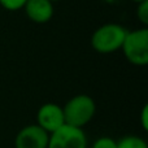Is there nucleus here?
<instances>
[{
    "instance_id": "obj_1",
    "label": "nucleus",
    "mask_w": 148,
    "mask_h": 148,
    "mask_svg": "<svg viewBox=\"0 0 148 148\" xmlns=\"http://www.w3.org/2000/svg\"><path fill=\"white\" fill-rule=\"evenodd\" d=\"M62 112L66 125L83 129L94 118L96 113V104L91 96L86 94H79L65 103Z\"/></svg>"
},
{
    "instance_id": "obj_2",
    "label": "nucleus",
    "mask_w": 148,
    "mask_h": 148,
    "mask_svg": "<svg viewBox=\"0 0 148 148\" xmlns=\"http://www.w3.org/2000/svg\"><path fill=\"white\" fill-rule=\"evenodd\" d=\"M127 31V29L120 23H105L94 31L91 36V47L97 53H114L121 49Z\"/></svg>"
},
{
    "instance_id": "obj_3",
    "label": "nucleus",
    "mask_w": 148,
    "mask_h": 148,
    "mask_svg": "<svg viewBox=\"0 0 148 148\" xmlns=\"http://www.w3.org/2000/svg\"><path fill=\"white\" fill-rule=\"evenodd\" d=\"M122 53L130 64L146 66L148 64V29L129 30L122 43Z\"/></svg>"
},
{
    "instance_id": "obj_4",
    "label": "nucleus",
    "mask_w": 148,
    "mask_h": 148,
    "mask_svg": "<svg viewBox=\"0 0 148 148\" xmlns=\"http://www.w3.org/2000/svg\"><path fill=\"white\" fill-rule=\"evenodd\" d=\"M47 148H87V136L83 129L62 125L49 134Z\"/></svg>"
},
{
    "instance_id": "obj_5",
    "label": "nucleus",
    "mask_w": 148,
    "mask_h": 148,
    "mask_svg": "<svg viewBox=\"0 0 148 148\" xmlns=\"http://www.w3.org/2000/svg\"><path fill=\"white\" fill-rule=\"evenodd\" d=\"M49 134L36 123L27 125L17 133L14 148H47Z\"/></svg>"
},
{
    "instance_id": "obj_6",
    "label": "nucleus",
    "mask_w": 148,
    "mask_h": 148,
    "mask_svg": "<svg viewBox=\"0 0 148 148\" xmlns=\"http://www.w3.org/2000/svg\"><path fill=\"white\" fill-rule=\"evenodd\" d=\"M36 125L40 126L48 134L56 131L65 125V118L62 107L55 103H46L38 109L36 113Z\"/></svg>"
},
{
    "instance_id": "obj_7",
    "label": "nucleus",
    "mask_w": 148,
    "mask_h": 148,
    "mask_svg": "<svg viewBox=\"0 0 148 148\" xmlns=\"http://www.w3.org/2000/svg\"><path fill=\"white\" fill-rule=\"evenodd\" d=\"M30 21L47 23L53 17V3L49 0H27L22 8Z\"/></svg>"
},
{
    "instance_id": "obj_8",
    "label": "nucleus",
    "mask_w": 148,
    "mask_h": 148,
    "mask_svg": "<svg viewBox=\"0 0 148 148\" xmlns=\"http://www.w3.org/2000/svg\"><path fill=\"white\" fill-rule=\"evenodd\" d=\"M117 148H148V144L138 135H126L117 140Z\"/></svg>"
},
{
    "instance_id": "obj_9",
    "label": "nucleus",
    "mask_w": 148,
    "mask_h": 148,
    "mask_svg": "<svg viewBox=\"0 0 148 148\" xmlns=\"http://www.w3.org/2000/svg\"><path fill=\"white\" fill-rule=\"evenodd\" d=\"M91 148H117V140L110 136H100L94 142Z\"/></svg>"
},
{
    "instance_id": "obj_10",
    "label": "nucleus",
    "mask_w": 148,
    "mask_h": 148,
    "mask_svg": "<svg viewBox=\"0 0 148 148\" xmlns=\"http://www.w3.org/2000/svg\"><path fill=\"white\" fill-rule=\"evenodd\" d=\"M26 1H27V0H0V5H1L4 9L14 12V10L22 9Z\"/></svg>"
},
{
    "instance_id": "obj_11",
    "label": "nucleus",
    "mask_w": 148,
    "mask_h": 148,
    "mask_svg": "<svg viewBox=\"0 0 148 148\" xmlns=\"http://www.w3.org/2000/svg\"><path fill=\"white\" fill-rule=\"evenodd\" d=\"M136 17H138V20L140 21L144 26L148 25V0L142 1L138 4V8H136Z\"/></svg>"
},
{
    "instance_id": "obj_12",
    "label": "nucleus",
    "mask_w": 148,
    "mask_h": 148,
    "mask_svg": "<svg viewBox=\"0 0 148 148\" xmlns=\"http://www.w3.org/2000/svg\"><path fill=\"white\" fill-rule=\"evenodd\" d=\"M140 125L143 130H148V105L146 104L140 112Z\"/></svg>"
},
{
    "instance_id": "obj_13",
    "label": "nucleus",
    "mask_w": 148,
    "mask_h": 148,
    "mask_svg": "<svg viewBox=\"0 0 148 148\" xmlns=\"http://www.w3.org/2000/svg\"><path fill=\"white\" fill-rule=\"evenodd\" d=\"M134 3H136V4H139V3H142V1H146V0H133Z\"/></svg>"
},
{
    "instance_id": "obj_14",
    "label": "nucleus",
    "mask_w": 148,
    "mask_h": 148,
    "mask_svg": "<svg viewBox=\"0 0 148 148\" xmlns=\"http://www.w3.org/2000/svg\"><path fill=\"white\" fill-rule=\"evenodd\" d=\"M49 1H52V3H55V1H60V0H49Z\"/></svg>"
}]
</instances>
